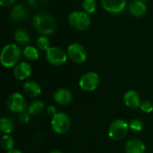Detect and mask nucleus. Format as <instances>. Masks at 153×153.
<instances>
[{"label": "nucleus", "instance_id": "f257e3e1", "mask_svg": "<svg viewBox=\"0 0 153 153\" xmlns=\"http://www.w3.org/2000/svg\"><path fill=\"white\" fill-rule=\"evenodd\" d=\"M32 25L35 30L42 35H50L56 30V19L48 13H38L33 16Z\"/></svg>", "mask_w": 153, "mask_h": 153}, {"label": "nucleus", "instance_id": "f03ea898", "mask_svg": "<svg viewBox=\"0 0 153 153\" xmlns=\"http://www.w3.org/2000/svg\"><path fill=\"white\" fill-rule=\"evenodd\" d=\"M22 50L20 47L16 44H7L5 45L0 56V61L4 67L11 68L14 67L18 63L22 56Z\"/></svg>", "mask_w": 153, "mask_h": 153}, {"label": "nucleus", "instance_id": "7ed1b4c3", "mask_svg": "<svg viewBox=\"0 0 153 153\" xmlns=\"http://www.w3.org/2000/svg\"><path fill=\"white\" fill-rule=\"evenodd\" d=\"M68 23L72 29L82 31L91 26V19L90 14L84 11H74L69 14Z\"/></svg>", "mask_w": 153, "mask_h": 153}, {"label": "nucleus", "instance_id": "20e7f679", "mask_svg": "<svg viewBox=\"0 0 153 153\" xmlns=\"http://www.w3.org/2000/svg\"><path fill=\"white\" fill-rule=\"evenodd\" d=\"M129 128V124L126 121L123 119H117L109 126L108 136L114 141H120L126 136Z\"/></svg>", "mask_w": 153, "mask_h": 153}, {"label": "nucleus", "instance_id": "39448f33", "mask_svg": "<svg viewBox=\"0 0 153 153\" xmlns=\"http://www.w3.org/2000/svg\"><path fill=\"white\" fill-rule=\"evenodd\" d=\"M51 127L53 131L58 134L67 133L71 128V119L65 113L59 112L51 119Z\"/></svg>", "mask_w": 153, "mask_h": 153}, {"label": "nucleus", "instance_id": "423d86ee", "mask_svg": "<svg viewBox=\"0 0 153 153\" xmlns=\"http://www.w3.org/2000/svg\"><path fill=\"white\" fill-rule=\"evenodd\" d=\"M100 76L95 72H87L79 80V86L84 91H93L100 85Z\"/></svg>", "mask_w": 153, "mask_h": 153}, {"label": "nucleus", "instance_id": "0eeeda50", "mask_svg": "<svg viewBox=\"0 0 153 153\" xmlns=\"http://www.w3.org/2000/svg\"><path fill=\"white\" fill-rule=\"evenodd\" d=\"M67 53L58 47H50L48 51H46V58L48 62L56 66H60L64 65L67 60Z\"/></svg>", "mask_w": 153, "mask_h": 153}, {"label": "nucleus", "instance_id": "6e6552de", "mask_svg": "<svg viewBox=\"0 0 153 153\" xmlns=\"http://www.w3.org/2000/svg\"><path fill=\"white\" fill-rule=\"evenodd\" d=\"M6 106L12 112L18 114L25 111L26 108H28L25 99L19 92H13L8 96L6 100Z\"/></svg>", "mask_w": 153, "mask_h": 153}, {"label": "nucleus", "instance_id": "1a4fd4ad", "mask_svg": "<svg viewBox=\"0 0 153 153\" xmlns=\"http://www.w3.org/2000/svg\"><path fill=\"white\" fill-rule=\"evenodd\" d=\"M68 58L75 64H82L87 60V50L85 48L78 43H73L67 48Z\"/></svg>", "mask_w": 153, "mask_h": 153}, {"label": "nucleus", "instance_id": "9d476101", "mask_svg": "<svg viewBox=\"0 0 153 153\" xmlns=\"http://www.w3.org/2000/svg\"><path fill=\"white\" fill-rule=\"evenodd\" d=\"M126 0H101L103 9L110 13L118 14L126 7Z\"/></svg>", "mask_w": 153, "mask_h": 153}, {"label": "nucleus", "instance_id": "9b49d317", "mask_svg": "<svg viewBox=\"0 0 153 153\" xmlns=\"http://www.w3.org/2000/svg\"><path fill=\"white\" fill-rule=\"evenodd\" d=\"M32 73L31 65L28 62H20L13 68V76L19 81L27 80Z\"/></svg>", "mask_w": 153, "mask_h": 153}, {"label": "nucleus", "instance_id": "f8f14e48", "mask_svg": "<svg viewBox=\"0 0 153 153\" xmlns=\"http://www.w3.org/2000/svg\"><path fill=\"white\" fill-rule=\"evenodd\" d=\"M30 15L29 10L22 4H16L14 5L10 13L9 19L13 22H21L25 21Z\"/></svg>", "mask_w": 153, "mask_h": 153}, {"label": "nucleus", "instance_id": "ddd939ff", "mask_svg": "<svg viewBox=\"0 0 153 153\" xmlns=\"http://www.w3.org/2000/svg\"><path fill=\"white\" fill-rule=\"evenodd\" d=\"M54 100L59 105L67 106L73 100V93L70 90L66 88H60L55 91Z\"/></svg>", "mask_w": 153, "mask_h": 153}, {"label": "nucleus", "instance_id": "4468645a", "mask_svg": "<svg viewBox=\"0 0 153 153\" xmlns=\"http://www.w3.org/2000/svg\"><path fill=\"white\" fill-rule=\"evenodd\" d=\"M124 101L127 108L134 109L137 108H140V105L142 103L141 98L135 91H128L126 92L124 96Z\"/></svg>", "mask_w": 153, "mask_h": 153}, {"label": "nucleus", "instance_id": "2eb2a0df", "mask_svg": "<svg viewBox=\"0 0 153 153\" xmlns=\"http://www.w3.org/2000/svg\"><path fill=\"white\" fill-rule=\"evenodd\" d=\"M147 12V5L142 0H133L129 4V13L134 17H142Z\"/></svg>", "mask_w": 153, "mask_h": 153}, {"label": "nucleus", "instance_id": "dca6fc26", "mask_svg": "<svg viewBox=\"0 0 153 153\" xmlns=\"http://www.w3.org/2000/svg\"><path fill=\"white\" fill-rule=\"evenodd\" d=\"M126 153H144L145 144L139 139L133 138L126 142L125 146Z\"/></svg>", "mask_w": 153, "mask_h": 153}, {"label": "nucleus", "instance_id": "f3484780", "mask_svg": "<svg viewBox=\"0 0 153 153\" xmlns=\"http://www.w3.org/2000/svg\"><path fill=\"white\" fill-rule=\"evenodd\" d=\"M23 91L24 93L30 97V98H36L38 96H39L41 94V87L40 85L34 82V81H29V82H26L24 84H23Z\"/></svg>", "mask_w": 153, "mask_h": 153}, {"label": "nucleus", "instance_id": "a211bd4d", "mask_svg": "<svg viewBox=\"0 0 153 153\" xmlns=\"http://www.w3.org/2000/svg\"><path fill=\"white\" fill-rule=\"evenodd\" d=\"M14 39L19 45L26 47L30 41V36L26 30L18 29L14 31Z\"/></svg>", "mask_w": 153, "mask_h": 153}, {"label": "nucleus", "instance_id": "6ab92c4d", "mask_svg": "<svg viewBox=\"0 0 153 153\" xmlns=\"http://www.w3.org/2000/svg\"><path fill=\"white\" fill-rule=\"evenodd\" d=\"M22 56L28 61H36L39 56V50L35 47L26 46L22 49Z\"/></svg>", "mask_w": 153, "mask_h": 153}, {"label": "nucleus", "instance_id": "aec40b11", "mask_svg": "<svg viewBox=\"0 0 153 153\" xmlns=\"http://www.w3.org/2000/svg\"><path fill=\"white\" fill-rule=\"evenodd\" d=\"M14 129V123L11 118L2 117L0 119V130L4 134H10Z\"/></svg>", "mask_w": 153, "mask_h": 153}, {"label": "nucleus", "instance_id": "412c9836", "mask_svg": "<svg viewBox=\"0 0 153 153\" xmlns=\"http://www.w3.org/2000/svg\"><path fill=\"white\" fill-rule=\"evenodd\" d=\"M44 109V103L41 100H35L31 102L28 108L27 111L30 116H39Z\"/></svg>", "mask_w": 153, "mask_h": 153}, {"label": "nucleus", "instance_id": "4be33fe9", "mask_svg": "<svg viewBox=\"0 0 153 153\" xmlns=\"http://www.w3.org/2000/svg\"><path fill=\"white\" fill-rule=\"evenodd\" d=\"M1 145L7 152L11 151V150L14 149L13 148L14 147V140L9 134H4L1 138Z\"/></svg>", "mask_w": 153, "mask_h": 153}, {"label": "nucleus", "instance_id": "5701e85b", "mask_svg": "<svg viewBox=\"0 0 153 153\" xmlns=\"http://www.w3.org/2000/svg\"><path fill=\"white\" fill-rule=\"evenodd\" d=\"M36 44H37L38 48L42 51H48V48H50V41H49L48 38L44 35L38 38Z\"/></svg>", "mask_w": 153, "mask_h": 153}, {"label": "nucleus", "instance_id": "b1692460", "mask_svg": "<svg viewBox=\"0 0 153 153\" xmlns=\"http://www.w3.org/2000/svg\"><path fill=\"white\" fill-rule=\"evenodd\" d=\"M82 7L84 12H86L89 14H92L95 13L97 9V3L95 0H83Z\"/></svg>", "mask_w": 153, "mask_h": 153}, {"label": "nucleus", "instance_id": "393cba45", "mask_svg": "<svg viewBox=\"0 0 153 153\" xmlns=\"http://www.w3.org/2000/svg\"><path fill=\"white\" fill-rule=\"evenodd\" d=\"M129 127L134 132H141L143 129V122L140 119H133L129 123Z\"/></svg>", "mask_w": 153, "mask_h": 153}, {"label": "nucleus", "instance_id": "a878e982", "mask_svg": "<svg viewBox=\"0 0 153 153\" xmlns=\"http://www.w3.org/2000/svg\"><path fill=\"white\" fill-rule=\"evenodd\" d=\"M140 108L144 113H152L153 111V103L151 100H143L140 105Z\"/></svg>", "mask_w": 153, "mask_h": 153}, {"label": "nucleus", "instance_id": "bb28decb", "mask_svg": "<svg viewBox=\"0 0 153 153\" xmlns=\"http://www.w3.org/2000/svg\"><path fill=\"white\" fill-rule=\"evenodd\" d=\"M27 2L30 6H32L34 8H39V7H41L44 4H46L48 0H27Z\"/></svg>", "mask_w": 153, "mask_h": 153}, {"label": "nucleus", "instance_id": "cd10ccee", "mask_svg": "<svg viewBox=\"0 0 153 153\" xmlns=\"http://www.w3.org/2000/svg\"><path fill=\"white\" fill-rule=\"evenodd\" d=\"M30 114H29V112L27 111H23V112H22V113H20L19 114V120H20V122L21 123H22V124H27V123H29V121H30Z\"/></svg>", "mask_w": 153, "mask_h": 153}, {"label": "nucleus", "instance_id": "c85d7f7f", "mask_svg": "<svg viewBox=\"0 0 153 153\" xmlns=\"http://www.w3.org/2000/svg\"><path fill=\"white\" fill-rule=\"evenodd\" d=\"M15 0H0V5L3 7L11 6L14 4Z\"/></svg>", "mask_w": 153, "mask_h": 153}, {"label": "nucleus", "instance_id": "c756f323", "mask_svg": "<svg viewBox=\"0 0 153 153\" xmlns=\"http://www.w3.org/2000/svg\"><path fill=\"white\" fill-rule=\"evenodd\" d=\"M47 113H48L50 117H52L57 114L56 108L53 107V106H48V108H47Z\"/></svg>", "mask_w": 153, "mask_h": 153}, {"label": "nucleus", "instance_id": "7c9ffc66", "mask_svg": "<svg viewBox=\"0 0 153 153\" xmlns=\"http://www.w3.org/2000/svg\"><path fill=\"white\" fill-rule=\"evenodd\" d=\"M7 153H22L21 151H19V150H17V149H13V150H11V151H8Z\"/></svg>", "mask_w": 153, "mask_h": 153}, {"label": "nucleus", "instance_id": "2f4dec72", "mask_svg": "<svg viewBox=\"0 0 153 153\" xmlns=\"http://www.w3.org/2000/svg\"><path fill=\"white\" fill-rule=\"evenodd\" d=\"M49 153H63L62 152H60V151H52V152H50Z\"/></svg>", "mask_w": 153, "mask_h": 153}, {"label": "nucleus", "instance_id": "473e14b6", "mask_svg": "<svg viewBox=\"0 0 153 153\" xmlns=\"http://www.w3.org/2000/svg\"><path fill=\"white\" fill-rule=\"evenodd\" d=\"M142 1H143V2H146V1H149V0H142Z\"/></svg>", "mask_w": 153, "mask_h": 153}]
</instances>
